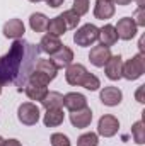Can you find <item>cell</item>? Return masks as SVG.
<instances>
[{"mask_svg":"<svg viewBox=\"0 0 145 146\" xmlns=\"http://www.w3.org/2000/svg\"><path fill=\"white\" fill-rule=\"evenodd\" d=\"M41 49L39 44H33L26 39H15L9 51L0 56V82L14 83L19 92H22V87H26L29 75L33 73L36 61L39 60Z\"/></svg>","mask_w":145,"mask_h":146,"instance_id":"1","label":"cell"},{"mask_svg":"<svg viewBox=\"0 0 145 146\" xmlns=\"http://www.w3.org/2000/svg\"><path fill=\"white\" fill-rule=\"evenodd\" d=\"M145 73V54L138 53L132 56L126 63H123V78L126 80H137Z\"/></svg>","mask_w":145,"mask_h":146,"instance_id":"2","label":"cell"},{"mask_svg":"<svg viewBox=\"0 0 145 146\" xmlns=\"http://www.w3.org/2000/svg\"><path fill=\"white\" fill-rule=\"evenodd\" d=\"M97 37H99V29L94 24H84L73 34V42L80 48H87V46H92L97 41Z\"/></svg>","mask_w":145,"mask_h":146,"instance_id":"3","label":"cell"},{"mask_svg":"<svg viewBox=\"0 0 145 146\" xmlns=\"http://www.w3.org/2000/svg\"><path fill=\"white\" fill-rule=\"evenodd\" d=\"M17 119L24 126H34L39 121V107L33 102H24L17 109Z\"/></svg>","mask_w":145,"mask_h":146,"instance_id":"4","label":"cell"},{"mask_svg":"<svg viewBox=\"0 0 145 146\" xmlns=\"http://www.w3.org/2000/svg\"><path fill=\"white\" fill-rule=\"evenodd\" d=\"M119 131V121L113 114H104L97 122V134L104 138H113Z\"/></svg>","mask_w":145,"mask_h":146,"instance_id":"5","label":"cell"},{"mask_svg":"<svg viewBox=\"0 0 145 146\" xmlns=\"http://www.w3.org/2000/svg\"><path fill=\"white\" fill-rule=\"evenodd\" d=\"M114 29H116L118 39H123V41L133 39V37L137 36V33H138V27H137V24L133 22L132 17H123V19H119L118 24L114 26Z\"/></svg>","mask_w":145,"mask_h":146,"instance_id":"6","label":"cell"},{"mask_svg":"<svg viewBox=\"0 0 145 146\" xmlns=\"http://www.w3.org/2000/svg\"><path fill=\"white\" fill-rule=\"evenodd\" d=\"M104 73L109 80L116 82L119 78H123V58L119 54H114L108 60V63L104 65Z\"/></svg>","mask_w":145,"mask_h":146,"instance_id":"7","label":"cell"},{"mask_svg":"<svg viewBox=\"0 0 145 146\" xmlns=\"http://www.w3.org/2000/svg\"><path fill=\"white\" fill-rule=\"evenodd\" d=\"M99 99L104 106L108 107H114V106H119L121 100H123V92L118 88V87H104L99 94Z\"/></svg>","mask_w":145,"mask_h":146,"instance_id":"8","label":"cell"},{"mask_svg":"<svg viewBox=\"0 0 145 146\" xmlns=\"http://www.w3.org/2000/svg\"><path fill=\"white\" fill-rule=\"evenodd\" d=\"M26 33V26L21 19H9L3 24V36L7 39H21Z\"/></svg>","mask_w":145,"mask_h":146,"instance_id":"9","label":"cell"},{"mask_svg":"<svg viewBox=\"0 0 145 146\" xmlns=\"http://www.w3.org/2000/svg\"><path fill=\"white\" fill-rule=\"evenodd\" d=\"M85 75H87V70H85V66H84V65H80V63H72V65H68V66H67L65 80H67V83H68V85L77 87V85H80V83H82V80L85 78Z\"/></svg>","mask_w":145,"mask_h":146,"instance_id":"10","label":"cell"},{"mask_svg":"<svg viewBox=\"0 0 145 146\" xmlns=\"http://www.w3.org/2000/svg\"><path fill=\"white\" fill-rule=\"evenodd\" d=\"M111 56H113V54H111L109 48L99 44V46H94V48L91 49V53H89V61H91L94 66L103 68V66L108 63V60L111 58Z\"/></svg>","mask_w":145,"mask_h":146,"instance_id":"11","label":"cell"},{"mask_svg":"<svg viewBox=\"0 0 145 146\" xmlns=\"http://www.w3.org/2000/svg\"><path fill=\"white\" fill-rule=\"evenodd\" d=\"M73 61V51L68 48V46H62L55 54H51V63L56 66V70L60 68H67L68 65H72Z\"/></svg>","mask_w":145,"mask_h":146,"instance_id":"12","label":"cell"},{"mask_svg":"<svg viewBox=\"0 0 145 146\" xmlns=\"http://www.w3.org/2000/svg\"><path fill=\"white\" fill-rule=\"evenodd\" d=\"M116 7L111 0H96L94 3V17L99 21H108L114 15Z\"/></svg>","mask_w":145,"mask_h":146,"instance_id":"13","label":"cell"},{"mask_svg":"<svg viewBox=\"0 0 145 146\" xmlns=\"http://www.w3.org/2000/svg\"><path fill=\"white\" fill-rule=\"evenodd\" d=\"M70 122H72L73 127H77V129L87 127V126L92 122V110L89 109V107H84V109H80V110H75V112L70 114Z\"/></svg>","mask_w":145,"mask_h":146,"instance_id":"14","label":"cell"},{"mask_svg":"<svg viewBox=\"0 0 145 146\" xmlns=\"http://www.w3.org/2000/svg\"><path fill=\"white\" fill-rule=\"evenodd\" d=\"M63 106L70 112H75V110L87 107V99H85V95H82L79 92H70V94L63 95Z\"/></svg>","mask_w":145,"mask_h":146,"instance_id":"15","label":"cell"},{"mask_svg":"<svg viewBox=\"0 0 145 146\" xmlns=\"http://www.w3.org/2000/svg\"><path fill=\"white\" fill-rule=\"evenodd\" d=\"M62 46H63V44H62L60 37L51 36V34H44V36L41 37V42H39V49H41L43 53L50 54V56H51V54H55Z\"/></svg>","mask_w":145,"mask_h":146,"instance_id":"16","label":"cell"},{"mask_svg":"<svg viewBox=\"0 0 145 146\" xmlns=\"http://www.w3.org/2000/svg\"><path fill=\"white\" fill-rule=\"evenodd\" d=\"M97 39H99V41H101V44H103V46H106V48L114 46V44H116V41H118V34H116L114 26H111V24L103 26V27L99 29V37H97Z\"/></svg>","mask_w":145,"mask_h":146,"instance_id":"17","label":"cell"},{"mask_svg":"<svg viewBox=\"0 0 145 146\" xmlns=\"http://www.w3.org/2000/svg\"><path fill=\"white\" fill-rule=\"evenodd\" d=\"M63 119H65V114H63L62 109H48L46 114H44L43 122H44L46 127H56L63 122Z\"/></svg>","mask_w":145,"mask_h":146,"instance_id":"18","label":"cell"},{"mask_svg":"<svg viewBox=\"0 0 145 146\" xmlns=\"http://www.w3.org/2000/svg\"><path fill=\"white\" fill-rule=\"evenodd\" d=\"M41 104H43V107L46 110L48 109H62V106H63V95L60 92H50L48 90V94L41 100Z\"/></svg>","mask_w":145,"mask_h":146,"instance_id":"19","label":"cell"},{"mask_svg":"<svg viewBox=\"0 0 145 146\" xmlns=\"http://www.w3.org/2000/svg\"><path fill=\"white\" fill-rule=\"evenodd\" d=\"M24 92H26V95H28V99L29 100H43L44 97H46V94H48V88L46 87H41V85H33V83H26V87H24Z\"/></svg>","mask_w":145,"mask_h":146,"instance_id":"20","label":"cell"},{"mask_svg":"<svg viewBox=\"0 0 145 146\" xmlns=\"http://www.w3.org/2000/svg\"><path fill=\"white\" fill-rule=\"evenodd\" d=\"M29 26L34 33H44L48 27V17L41 12H34L29 17Z\"/></svg>","mask_w":145,"mask_h":146,"instance_id":"21","label":"cell"},{"mask_svg":"<svg viewBox=\"0 0 145 146\" xmlns=\"http://www.w3.org/2000/svg\"><path fill=\"white\" fill-rule=\"evenodd\" d=\"M46 31H48V33H50L51 36L60 37L62 34H65L67 27H65V22L62 21V17H60V15H56L55 19L48 21V27H46Z\"/></svg>","mask_w":145,"mask_h":146,"instance_id":"22","label":"cell"},{"mask_svg":"<svg viewBox=\"0 0 145 146\" xmlns=\"http://www.w3.org/2000/svg\"><path fill=\"white\" fill-rule=\"evenodd\" d=\"M34 70H36V72L44 73V75H48V76H51L53 80H55V76H56V73H58L56 66L51 63V60H41V58L36 61V66H34Z\"/></svg>","mask_w":145,"mask_h":146,"instance_id":"23","label":"cell"},{"mask_svg":"<svg viewBox=\"0 0 145 146\" xmlns=\"http://www.w3.org/2000/svg\"><path fill=\"white\" fill-rule=\"evenodd\" d=\"M60 17H62V21L65 22V27H67V29H75V27L79 26V22H80V17L73 12L72 9H70V10H65L63 14H60Z\"/></svg>","mask_w":145,"mask_h":146,"instance_id":"24","label":"cell"},{"mask_svg":"<svg viewBox=\"0 0 145 146\" xmlns=\"http://www.w3.org/2000/svg\"><path fill=\"white\" fill-rule=\"evenodd\" d=\"M132 136L135 139L137 145H144L145 143V127H144V121H137L132 126Z\"/></svg>","mask_w":145,"mask_h":146,"instance_id":"25","label":"cell"},{"mask_svg":"<svg viewBox=\"0 0 145 146\" xmlns=\"http://www.w3.org/2000/svg\"><path fill=\"white\" fill-rule=\"evenodd\" d=\"M80 87H84V88H87V90L94 92V90H97V88L101 87V82H99V78H97L94 73L87 72L85 78H84V80H82V83H80Z\"/></svg>","mask_w":145,"mask_h":146,"instance_id":"26","label":"cell"},{"mask_svg":"<svg viewBox=\"0 0 145 146\" xmlns=\"http://www.w3.org/2000/svg\"><path fill=\"white\" fill-rule=\"evenodd\" d=\"M99 145V138L96 133H84L79 139H77V146H97Z\"/></svg>","mask_w":145,"mask_h":146,"instance_id":"27","label":"cell"},{"mask_svg":"<svg viewBox=\"0 0 145 146\" xmlns=\"http://www.w3.org/2000/svg\"><path fill=\"white\" fill-rule=\"evenodd\" d=\"M89 0H73L72 3V10L79 15V17H82V15H85L87 12H89Z\"/></svg>","mask_w":145,"mask_h":146,"instance_id":"28","label":"cell"},{"mask_svg":"<svg viewBox=\"0 0 145 146\" xmlns=\"http://www.w3.org/2000/svg\"><path fill=\"white\" fill-rule=\"evenodd\" d=\"M51 146H72V145H70V139L65 134L55 133V134H51Z\"/></svg>","mask_w":145,"mask_h":146,"instance_id":"29","label":"cell"},{"mask_svg":"<svg viewBox=\"0 0 145 146\" xmlns=\"http://www.w3.org/2000/svg\"><path fill=\"white\" fill-rule=\"evenodd\" d=\"M133 19V22L137 24V27H144L145 26V10L144 7H138L137 10H135V17H132Z\"/></svg>","mask_w":145,"mask_h":146,"instance_id":"30","label":"cell"},{"mask_svg":"<svg viewBox=\"0 0 145 146\" xmlns=\"http://www.w3.org/2000/svg\"><path fill=\"white\" fill-rule=\"evenodd\" d=\"M144 90H145V85H140L138 87V90H137V94H135V97H137V100L140 102V104H144Z\"/></svg>","mask_w":145,"mask_h":146,"instance_id":"31","label":"cell"},{"mask_svg":"<svg viewBox=\"0 0 145 146\" xmlns=\"http://www.w3.org/2000/svg\"><path fill=\"white\" fill-rule=\"evenodd\" d=\"M2 146H22L21 145V141L19 139H3V143H2Z\"/></svg>","mask_w":145,"mask_h":146,"instance_id":"32","label":"cell"},{"mask_svg":"<svg viewBox=\"0 0 145 146\" xmlns=\"http://www.w3.org/2000/svg\"><path fill=\"white\" fill-rule=\"evenodd\" d=\"M46 3H48V7H51V9H56V7H60L65 0H44Z\"/></svg>","mask_w":145,"mask_h":146,"instance_id":"33","label":"cell"},{"mask_svg":"<svg viewBox=\"0 0 145 146\" xmlns=\"http://www.w3.org/2000/svg\"><path fill=\"white\" fill-rule=\"evenodd\" d=\"M111 2H113V3H116V5H123V7H125V5L132 3L133 0H111Z\"/></svg>","mask_w":145,"mask_h":146,"instance_id":"34","label":"cell"},{"mask_svg":"<svg viewBox=\"0 0 145 146\" xmlns=\"http://www.w3.org/2000/svg\"><path fill=\"white\" fill-rule=\"evenodd\" d=\"M138 48H140V53H144V37H140V42H138Z\"/></svg>","mask_w":145,"mask_h":146,"instance_id":"35","label":"cell"},{"mask_svg":"<svg viewBox=\"0 0 145 146\" xmlns=\"http://www.w3.org/2000/svg\"><path fill=\"white\" fill-rule=\"evenodd\" d=\"M137 3H138V7H144L145 2H144V0H137Z\"/></svg>","mask_w":145,"mask_h":146,"instance_id":"36","label":"cell"},{"mask_svg":"<svg viewBox=\"0 0 145 146\" xmlns=\"http://www.w3.org/2000/svg\"><path fill=\"white\" fill-rule=\"evenodd\" d=\"M29 2H33V3H38V2H43V0H29Z\"/></svg>","mask_w":145,"mask_h":146,"instance_id":"37","label":"cell"},{"mask_svg":"<svg viewBox=\"0 0 145 146\" xmlns=\"http://www.w3.org/2000/svg\"><path fill=\"white\" fill-rule=\"evenodd\" d=\"M2 87H3V83H2V82H0V94H2Z\"/></svg>","mask_w":145,"mask_h":146,"instance_id":"38","label":"cell"},{"mask_svg":"<svg viewBox=\"0 0 145 146\" xmlns=\"http://www.w3.org/2000/svg\"><path fill=\"white\" fill-rule=\"evenodd\" d=\"M2 143H3V138H2V136H0V146H2Z\"/></svg>","mask_w":145,"mask_h":146,"instance_id":"39","label":"cell"}]
</instances>
